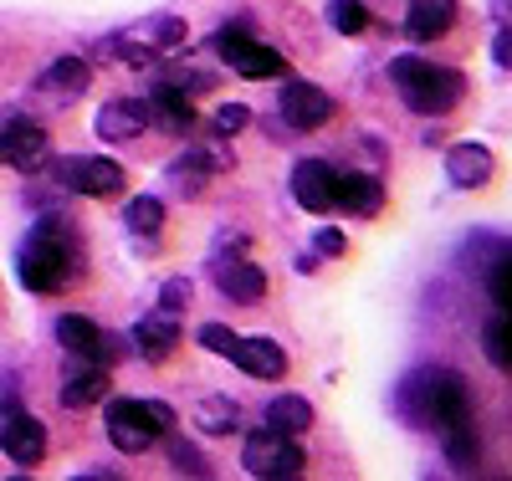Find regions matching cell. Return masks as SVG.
<instances>
[{
  "label": "cell",
  "instance_id": "obj_1",
  "mask_svg": "<svg viewBox=\"0 0 512 481\" xmlns=\"http://www.w3.org/2000/svg\"><path fill=\"white\" fill-rule=\"evenodd\" d=\"M77 267H82V246H77V231L67 226V215H41L36 231L21 246V256H16L21 287L52 297L77 277Z\"/></svg>",
  "mask_w": 512,
  "mask_h": 481
},
{
  "label": "cell",
  "instance_id": "obj_2",
  "mask_svg": "<svg viewBox=\"0 0 512 481\" xmlns=\"http://www.w3.org/2000/svg\"><path fill=\"white\" fill-rule=\"evenodd\" d=\"M405 410L415 425L441 435L472 425V400H466V379L456 369H420L415 379H405Z\"/></svg>",
  "mask_w": 512,
  "mask_h": 481
},
{
  "label": "cell",
  "instance_id": "obj_3",
  "mask_svg": "<svg viewBox=\"0 0 512 481\" xmlns=\"http://www.w3.org/2000/svg\"><path fill=\"white\" fill-rule=\"evenodd\" d=\"M390 82H395V93L405 98V108L410 113H425V118L451 113L461 103V93H466V77L456 67L425 62V57H395Z\"/></svg>",
  "mask_w": 512,
  "mask_h": 481
},
{
  "label": "cell",
  "instance_id": "obj_4",
  "mask_svg": "<svg viewBox=\"0 0 512 481\" xmlns=\"http://www.w3.org/2000/svg\"><path fill=\"white\" fill-rule=\"evenodd\" d=\"M103 425H108V441L123 456H144L159 435L175 430V410L159 405V400H108Z\"/></svg>",
  "mask_w": 512,
  "mask_h": 481
},
{
  "label": "cell",
  "instance_id": "obj_5",
  "mask_svg": "<svg viewBox=\"0 0 512 481\" xmlns=\"http://www.w3.org/2000/svg\"><path fill=\"white\" fill-rule=\"evenodd\" d=\"M241 466H246V476H262V481H292V476H303L308 456L297 446V435L262 425L241 441Z\"/></svg>",
  "mask_w": 512,
  "mask_h": 481
},
{
  "label": "cell",
  "instance_id": "obj_6",
  "mask_svg": "<svg viewBox=\"0 0 512 481\" xmlns=\"http://www.w3.org/2000/svg\"><path fill=\"white\" fill-rule=\"evenodd\" d=\"M210 52L216 57H226V67L231 72H241V77H282L287 72V57L277 52V47H267V41H251L241 26H226L216 41H210Z\"/></svg>",
  "mask_w": 512,
  "mask_h": 481
},
{
  "label": "cell",
  "instance_id": "obj_7",
  "mask_svg": "<svg viewBox=\"0 0 512 481\" xmlns=\"http://www.w3.org/2000/svg\"><path fill=\"white\" fill-rule=\"evenodd\" d=\"M52 180H62L72 195H93V200H108L123 190V164L113 159H93V154H72L52 169Z\"/></svg>",
  "mask_w": 512,
  "mask_h": 481
},
{
  "label": "cell",
  "instance_id": "obj_8",
  "mask_svg": "<svg viewBox=\"0 0 512 481\" xmlns=\"http://www.w3.org/2000/svg\"><path fill=\"white\" fill-rule=\"evenodd\" d=\"M0 451L16 466H36L47 456V425L36 415H26L21 405H0Z\"/></svg>",
  "mask_w": 512,
  "mask_h": 481
},
{
  "label": "cell",
  "instance_id": "obj_9",
  "mask_svg": "<svg viewBox=\"0 0 512 481\" xmlns=\"http://www.w3.org/2000/svg\"><path fill=\"white\" fill-rule=\"evenodd\" d=\"M57 343L67 348V354L88 359V364H103V369L123 354L118 338H113V333H103L93 318H82V313H62V318H57Z\"/></svg>",
  "mask_w": 512,
  "mask_h": 481
},
{
  "label": "cell",
  "instance_id": "obj_10",
  "mask_svg": "<svg viewBox=\"0 0 512 481\" xmlns=\"http://www.w3.org/2000/svg\"><path fill=\"white\" fill-rule=\"evenodd\" d=\"M52 154V139H47V128L31 123V118H11L6 128H0V164H16L26 174H36L41 164H47Z\"/></svg>",
  "mask_w": 512,
  "mask_h": 481
},
{
  "label": "cell",
  "instance_id": "obj_11",
  "mask_svg": "<svg viewBox=\"0 0 512 481\" xmlns=\"http://www.w3.org/2000/svg\"><path fill=\"white\" fill-rule=\"evenodd\" d=\"M210 277H216V287H221L231 302H241V308H251V302L267 292V272L256 267V261H246V256L216 251V261H210Z\"/></svg>",
  "mask_w": 512,
  "mask_h": 481
},
{
  "label": "cell",
  "instance_id": "obj_12",
  "mask_svg": "<svg viewBox=\"0 0 512 481\" xmlns=\"http://www.w3.org/2000/svg\"><path fill=\"white\" fill-rule=\"evenodd\" d=\"M282 118L297 128V134H313V128H323L333 118V98L318 82H287L282 87Z\"/></svg>",
  "mask_w": 512,
  "mask_h": 481
},
{
  "label": "cell",
  "instance_id": "obj_13",
  "mask_svg": "<svg viewBox=\"0 0 512 481\" xmlns=\"http://www.w3.org/2000/svg\"><path fill=\"white\" fill-rule=\"evenodd\" d=\"M149 128V103L144 98H113L98 108V134L108 144H134Z\"/></svg>",
  "mask_w": 512,
  "mask_h": 481
},
{
  "label": "cell",
  "instance_id": "obj_14",
  "mask_svg": "<svg viewBox=\"0 0 512 481\" xmlns=\"http://www.w3.org/2000/svg\"><path fill=\"white\" fill-rule=\"evenodd\" d=\"M231 364L241 369V374H251V379H282L287 374V354H282V343L277 338H236V348H231Z\"/></svg>",
  "mask_w": 512,
  "mask_h": 481
},
{
  "label": "cell",
  "instance_id": "obj_15",
  "mask_svg": "<svg viewBox=\"0 0 512 481\" xmlns=\"http://www.w3.org/2000/svg\"><path fill=\"white\" fill-rule=\"evenodd\" d=\"M292 200L303 210H313V215L333 210V164H323V159H303V164H297L292 169Z\"/></svg>",
  "mask_w": 512,
  "mask_h": 481
},
{
  "label": "cell",
  "instance_id": "obj_16",
  "mask_svg": "<svg viewBox=\"0 0 512 481\" xmlns=\"http://www.w3.org/2000/svg\"><path fill=\"white\" fill-rule=\"evenodd\" d=\"M333 205L354 210V215H374L384 205V185L374 174H354V169H333Z\"/></svg>",
  "mask_w": 512,
  "mask_h": 481
},
{
  "label": "cell",
  "instance_id": "obj_17",
  "mask_svg": "<svg viewBox=\"0 0 512 481\" xmlns=\"http://www.w3.org/2000/svg\"><path fill=\"white\" fill-rule=\"evenodd\" d=\"M175 343H180V323H175V313H164V308L134 328V354L149 359V364H164L169 354H175Z\"/></svg>",
  "mask_w": 512,
  "mask_h": 481
},
{
  "label": "cell",
  "instance_id": "obj_18",
  "mask_svg": "<svg viewBox=\"0 0 512 481\" xmlns=\"http://www.w3.org/2000/svg\"><path fill=\"white\" fill-rule=\"evenodd\" d=\"M149 103V123H159V128H169V134H185V128L195 123V103H190V93L175 82V87H154V93L144 98Z\"/></svg>",
  "mask_w": 512,
  "mask_h": 481
},
{
  "label": "cell",
  "instance_id": "obj_19",
  "mask_svg": "<svg viewBox=\"0 0 512 481\" xmlns=\"http://www.w3.org/2000/svg\"><path fill=\"white\" fill-rule=\"evenodd\" d=\"M446 174H451L456 190H482L492 180V149H482V144L446 149Z\"/></svg>",
  "mask_w": 512,
  "mask_h": 481
},
{
  "label": "cell",
  "instance_id": "obj_20",
  "mask_svg": "<svg viewBox=\"0 0 512 481\" xmlns=\"http://www.w3.org/2000/svg\"><path fill=\"white\" fill-rule=\"evenodd\" d=\"M451 21H456V0H410L405 31H410V41H436L451 31Z\"/></svg>",
  "mask_w": 512,
  "mask_h": 481
},
{
  "label": "cell",
  "instance_id": "obj_21",
  "mask_svg": "<svg viewBox=\"0 0 512 481\" xmlns=\"http://www.w3.org/2000/svg\"><path fill=\"white\" fill-rule=\"evenodd\" d=\"M88 82H93L88 57H57L52 72L41 77V87H47L52 98H82V93H88Z\"/></svg>",
  "mask_w": 512,
  "mask_h": 481
},
{
  "label": "cell",
  "instance_id": "obj_22",
  "mask_svg": "<svg viewBox=\"0 0 512 481\" xmlns=\"http://www.w3.org/2000/svg\"><path fill=\"white\" fill-rule=\"evenodd\" d=\"M98 400H108V374H103V364L77 369V374L62 384V405H67V410H88V405H98Z\"/></svg>",
  "mask_w": 512,
  "mask_h": 481
},
{
  "label": "cell",
  "instance_id": "obj_23",
  "mask_svg": "<svg viewBox=\"0 0 512 481\" xmlns=\"http://www.w3.org/2000/svg\"><path fill=\"white\" fill-rule=\"evenodd\" d=\"M267 425L282 430V435H303V430L313 425V405H308L303 395H277V400L267 405Z\"/></svg>",
  "mask_w": 512,
  "mask_h": 481
},
{
  "label": "cell",
  "instance_id": "obj_24",
  "mask_svg": "<svg viewBox=\"0 0 512 481\" xmlns=\"http://www.w3.org/2000/svg\"><path fill=\"white\" fill-rule=\"evenodd\" d=\"M482 354L492 369H507L512 364V328H507V308H497L482 328Z\"/></svg>",
  "mask_w": 512,
  "mask_h": 481
},
{
  "label": "cell",
  "instance_id": "obj_25",
  "mask_svg": "<svg viewBox=\"0 0 512 481\" xmlns=\"http://www.w3.org/2000/svg\"><path fill=\"white\" fill-rule=\"evenodd\" d=\"M195 425H200V435H231L236 430V405L231 400H200L195 405Z\"/></svg>",
  "mask_w": 512,
  "mask_h": 481
},
{
  "label": "cell",
  "instance_id": "obj_26",
  "mask_svg": "<svg viewBox=\"0 0 512 481\" xmlns=\"http://www.w3.org/2000/svg\"><path fill=\"white\" fill-rule=\"evenodd\" d=\"M123 221H128V231H139V236H154V231L164 226V205H159L154 195H139V200H128Z\"/></svg>",
  "mask_w": 512,
  "mask_h": 481
},
{
  "label": "cell",
  "instance_id": "obj_27",
  "mask_svg": "<svg viewBox=\"0 0 512 481\" xmlns=\"http://www.w3.org/2000/svg\"><path fill=\"white\" fill-rule=\"evenodd\" d=\"M328 26L344 31V36H359L369 26V11L359 6V0H333V6H328Z\"/></svg>",
  "mask_w": 512,
  "mask_h": 481
},
{
  "label": "cell",
  "instance_id": "obj_28",
  "mask_svg": "<svg viewBox=\"0 0 512 481\" xmlns=\"http://www.w3.org/2000/svg\"><path fill=\"white\" fill-rule=\"evenodd\" d=\"M169 466H175L180 476H205V471H210V466H205V456H200L195 446H185L175 430H169Z\"/></svg>",
  "mask_w": 512,
  "mask_h": 481
},
{
  "label": "cell",
  "instance_id": "obj_29",
  "mask_svg": "<svg viewBox=\"0 0 512 481\" xmlns=\"http://www.w3.org/2000/svg\"><path fill=\"white\" fill-rule=\"evenodd\" d=\"M487 297H492V308H507V297H512V277H507V246L492 256V267H487Z\"/></svg>",
  "mask_w": 512,
  "mask_h": 481
},
{
  "label": "cell",
  "instance_id": "obj_30",
  "mask_svg": "<svg viewBox=\"0 0 512 481\" xmlns=\"http://www.w3.org/2000/svg\"><path fill=\"white\" fill-rule=\"evenodd\" d=\"M195 343L205 348V354H221V359H231V348H236V333H231L226 323H205V328L195 333Z\"/></svg>",
  "mask_w": 512,
  "mask_h": 481
},
{
  "label": "cell",
  "instance_id": "obj_31",
  "mask_svg": "<svg viewBox=\"0 0 512 481\" xmlns=\"http://www.w3.org/2000/svg\"><path fill=\"white\" fill-rule=\"evenodd\" d=\"M190 292H195V287H190V277H169V282H164V292H159V308L180 318V313L190 308Z\"/></svg>",
  "mask_w": 512,
  "mask_h": 481
},
{
  "label": "cell",
  "instance_id": "obj_32",
  "mask_svg": "<svg viewBox=\"0 0 512 481\" xmlns=\"http://www.w3.org/2000/svg\"><path fill=\"white\" fill-rule=\"evenodd\" d=\"M246 123H251V108H241V103H221V108H216V134H221V139L241 134Z\"/></svg>",
  "mask_w": 512,
  "mask_h": 481
},
{
  "label": "cell",
  "instance_id": "obj_33",
  "mask_svg": "<svg viewBox=\"0 0 512 481\" xmlns=\"http://www.w3.org/2000/svg\"><path fill=\"white\" fill-rule=\"evenodd\" d=\"M492 62L507 72L512 67V31H507V21H502V31H497V41H492Z\"/></svg>",
  "mask_w": 512,
  "mask_h": 481
},
{
  "label": "cell",
  "instance_id": "obj_34",
  "mask_svg": "<svg viewBox=\"0 0 512 481\" xmlns=\"http://www.w3.org/2000/svg\"><path fill=\"white\" fill-rule=\"evenodd\" d=\"M344 246H349V241H344V231H333V226H328V231H318V251H323V256H344Z\"/></svg>",
  "mask_w": 512,
  "mask_h": 481
}]
</instances>
